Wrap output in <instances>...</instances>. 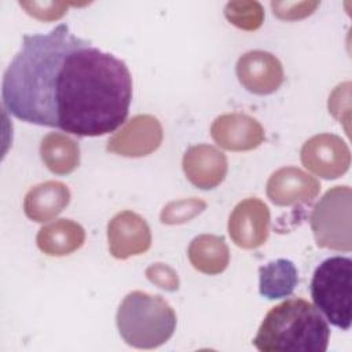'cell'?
<instances>
[{
    "instance_id": "1",
    "label": "cell",
    "mask_w": 352,
    "mask_h": 352,
    "mask_svg": "<svg viewBox=\"0 0 352 352\" xmlns=\"http://www.w3.org/2000/svg\"><path fill=\"white\" fill-rule=\"evenodd\" d=\"M1 99L21 121L102 136L125 122L132 77L124 60L60 23L48 33L22 37L4 72Z\"/></svg>"
},
{
    "instance_id": "2",
    "label": "cell",
    "mask_w": 352,
    "mask_h": 352,
    "mask_svg": "<svg viewBox=\"0 0 352 352\" xmlns=\"http://www.w3.org/2000/svg\"><path fill=\"white\" fill-rule=\"evenodd\" d=\"M329 338L320 311L304 298H289L267 312L253 345L261 352H324Z\"/></svg>"
},
{
    "instance_id": "3",
    "label": "cell",
    "mask_w": 352,
    "mask_h": 352,
    "mask_svg": "<svg viewBox=\"0 0 352 352\" xmlns=\"http://www.w3.org/2000/svg\"><path fill=\"white\" fill-rule=\"evenodd\" d=\"M116 323L120 336L128 345L154 349L173 336L176 314L161 296L135 290L121 301Z\"/></svg>"
},
{
    "instance_id": "4",
    "label": "cell",
    "mask_w": 352,
    "mask_h": 352,
    "mask_svg": "<svg viewBox=\"0 0 352 352\" xmlns=\"http://www.w3.org/2000/svg\"><path fill=\"white\" fill-rule=\"evenodd\" d=\"M352 260L334 256L323 260L311 280V297L326 319L341 330L352 322Z\"/></svg>"
},
{
    "instance_id": "5",
    "label": "cell",
    "mask_w": 352,
    "mask_h": 352,
    "mask_svg": "<svg viewBox=\"0 0 352 352\" xmlns=\"http://www.w3.org/2000/svg\"><path fill=\"white\" fill-rule=\"evenodd\" d=\"M311 228L319 248L349 252L352 249V191L348 186L327 190L314 206Z\"/></svg>"
},
{
    "instance_id": "6",
    "label": "cell",
    "mask_w": 352,
    "mask_h": 352,
    "mask_svg": "<svg viewBox=\"0 0 352 352\" xmlns=\"http://www.w3.org/2000/svg\"><path fill=\"white\" fill-rule=\"evenodd\" d=\"M300 157L308 170L330 180L342 176L351 165L348 144L334 133H319L309 138L302 144Z\"/></svg>"
},
{
    "instance_id": "7",
    "label": "cell",
    "mask_w": 352,
    "mask_h": 352,
    "mask_svg": "<svg viewBox=\"0 0 352 352\" xmlns=\"http://www.w3.org/2000/svg\"><path fill=\"white\" fill-rule=\"evenodd\" d=\"M162 125L154 116L138 114L126 121L107 142V151L122 157H144L162 143Z\"/></svg>"
},
{
    "instance_id": "8",
    "label": "cell",
    "mask_w": 352,
    "mask_h": 352,
    "mask_svg": "<svg viewBox=\"0 0 352 352\" xmlns=\"http://www.w3.org/2000/svg\"><path fill=\"white\" fill-rule=\"evenodd\" d=\"M270 209L258 198L241 201L228 219V234L242 249H256L265 243L270 234Z\"/></svg>"
},
{
    "instance_id": "9",
    "label": "cell",
    "mask_w": 352,
    "mask_h": 352,
    "mask_svg": "<svg viewBox=\"0 0 352 352\" xmlns=\"http://www.w3.org/2000/svg\"><path fill=\"white\" fill-rule=\"evenodd\" d=\"M107 241L111 256L125 260L148 250L151 246V231L142 216L132 210H122L109 221Z\"/></svg>"
},
{
    "instance_id": "10",
    "label": "cell",
    "mask_w": 352,
    "mask_h": 352,
    "mask_svg": "<svg viewBox=\"0 0 352 352\" xmlns=\"http://www.w3.org/2000/svg\"><path fill=\"white\" fill-rule=\"evenodd\" d=\"M236 77L252 94L270 95L283 82V66L271 52L254 50L243 54L236 62Z\"/></svg>"
},
{
    "instance_id": "11",
    "label": "cell",
    "mask_w": 352,
    "mask_h": 352,
    "mask_svg": "<svg viewBox=\"0 0 352 352\" xmlns=\"http://www.w3.org/2000/svg\"><path fill=\"white\" fill-rule=\"evenodd\" d=\"M213 140L230 151H249L257 148L264 138L261 124L243 113L221 114L210 125Z\"/></svg>"
},
{
    "instance_id": "12",
    "label": "cell",
    "mask_w": 352,
    "mask_h": 352,
    "mask_svg": "<svg viewBox=\"0 0 352 352\" xmlns=\"http://www.w3.org/2000/svg\"><path fill=\"white\" fill-rule=\"evenodd\" d=\"M320 191V183L296 166L275 170L267 182V197L278 206L312 202Z\"/></svg>"
},
{
    "instance_id": "13",
    "label": "cell",
    "mask_w": 352,
    "mask_h": 352,
    "mask_svg": "<svg viewBox=\"0 0 352 352\" xmlns=\"http://www.w3.org/2000/svg\"><path fill=\"white\" fill-rule=\"evenodd\" d=\"M182 165L188 182L201 190L217 187L228 170L226 154L210 144L188 147L183 155Z\"/></svg>"
},
{
    "instance_id": "14",
    "label": "cell",
    "mask_w": 352,
    "mask_h": 352,
    "mask_svg": "<svg viewBox=\"0 0 352 352\" xmlns=\"http://www.w3.org/2000/svg\"><path fill=\"white\" fill-rule=\"evenodd\" d=\"M70 202V190L62 182L48 180L32 187L23 199L25 214L37 223L56 217Z\"/></svg>"
},
{
    "instance_id": "15",
    "label": "cell",
    "mask_w": 352,
    "mask_h": 352,
    "mask_svg": "<svg viewBox=\"0 0 352 352\" xmlns=\"http://www.w3.org/2000/svg\"><path fill=\"white\" fill-rule=\"evenodd\" d=\"M84 228L70 220L59 219L44 227L37 232L36 242L38 249L47 256H67L84 245Z\"/></svg>"
},
{
    "instance_id": "16",
    "label": "cell",
    "mask_w": 352,
    "mask_h": 352,
    "mask_svg": "<svg viewBox=\"0 0 352 352\" xmlns=\"http://www.w3.org/2000/svg\"><path fill=\"white\" fill-rule=\"evenodd\" d=\"M187 254L191 265L206 275L223 272L230 263V250L224 238L213 234L195 236L188 245Z\"/></svg>"
},
{
    "instance_id": "17",
    "label": "cell",
    "mask_w": 352,
    "mask_h": 352,
    "mask_svg": "<svg viewBox=\"0 0 352 352\" xmlns=\"http://www.w3.org/2000/svg\"><path fill=\"white\" fill-rule=\"evenodd\" d=\"M40 155L48 170L55 175H69L80 165L78 143L59 132H52L43 138Z\"/></svg>"
},
{
    "instance_id": "18",
    "label": "cell",
    "mask_w": 352,
    "mask_h": 352,
    "mask_svg": "<svg viewBox=\"0 0 352 352\" xmlns=\"http://www.w3.org/2000/svg\"><path fill=\"white\" fill-rule=\"evenodd\" d=\"M258 292L267 300L289 297L298 283V272L293 261L278 258L260 267Z\"/></svg>"
},
{
    "instance_id": "19",
    "label": "cell",
    "mask_w": 352,
    "mask_h": 352,
    "mask_svg": "<svg viewBox=\"0 0 352 352\" xmlns=\"http://www.w3.org/2000/svg\"><path fill=\"white\" fill-rule=\"evenodd\" d=\"M228 22L242 30H256L264 22V8L256 0L228 1L224 7Z\"/></svg>"
},
{
    "instance_id": "20",
    "label": "cell",
    "mask_w": 352,
    "mask_h": 352,
    "mask_svg": "<svg viewBox=\"0 0 352 352\" xmlns=\"http://www.w3.org/2000/svg\"><path fill=\"white\" fill-rule=\"evenodd\" d=\"M205 209H206V202L199 198L172 201L162 208L160 220L162 224H168V226L183 224L197 217Z\"/></svg>"
},
{
    "instance_id": "21",
    "label": "cell",
    "mask_w": 352,
    "mask_h": 352,
    "mask_svg": "<svg viewBox=\"0 0 352 352\" xmlns=\"http://www.w3.org/2000/svg\"><path fill=\"white\" fill-rule=\"evenodd\" d=\"M319 4V1H271V8L279 19L297 21L309 16Z\"/></svg>"
},
{
    "instance_id": "22",
    "label": "cell",
    "mask_w": 352,
    "mask_h": 352,
    "mask_svg": "<svg viewBox=\"0 0 352 352\" xmlns=\"http://www.w3.org/2000/svg\"><path fill=\"white\" fill-rule=\"evenodd\" d=\"M19 6L33 18L40 21H55L65 15L70 4L63 1H19Z\"/></svg>"
},
{
    "instance_id": "23",
    "label": "cell",
    "mask_w": 352,
    "mask_h": 352,
    "mask_svg": "<svg viewBox=\"0 0 352 352\" xmlns=\"http://www.w3.org/2000/svg\"><path fill=\"white\" fill-rule=\"evenodd\" d=\"M147 279L166 292H176L179 289L180 280L177 272L164 263H154L146 268Z\"/></svg>"
},
{
    "instance_id": "24",
    "label": "cell",
    "mask_w": 352,
    "mask_h": 352,
    "mask_svg": "<svg viewBox=\"0 0 352 352\" xmlns=\"http://www.w3.org/2000/svg\"><path fill=\"white\" fill-rule=\"evenodd\" d=\"M349 99H351V82H342L334 88L329 96V111L340 122H346L342 113L349 118Z\"/></svg>"
}]
</instances>
